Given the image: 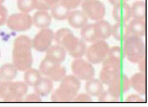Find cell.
I'll return each mask as SVG.
<instances>
[{
    "mask_svg": "<svg viewBox=\"0 0 148 107\" xmlns=\"http://www.w3.org/2000/svg\"><path fill=\"white\" fill-rule=\"evenodd\" d=\"M32 48V40L27 36L21 35L15 40L12 50V64L17 70L25 71L31 68L33 63Z\"/></svg>",
    "mask_w": 148,
    "mask_h": 107,
    "instance_id": "cell-1",
    "label": "cell"
},
{
    "mask_svg": "<svg viewBox=\"0 0 148 107\" xmlns=\"http://www.w3.org/2000/svg\"><path fill=\"white\" fill-rule=\"evenodd\" d=\"M54 40L56 44L62 46L74 59L81 58L86 54L87 48L84 41L75 36L70 30L67 28L59 29L55 33Z\"/></svg>",
    "mask_w": 148,
    "mask_h": 107,
    "instance_id": "cell-2",
    "label": "cell"
},
{
    "mask_svg": "<svg viewBox=\"0 0 148 107\" xmlns=\"http://www.w3.org/2000/svg\"><path fill=\"white\" fill-rule=\"evenodd\" d=\"M81 87V81L75 75L65 76L58 88L53 92L51 100L53 102L73 101Z\"/></svg>",
    "mask_w": 148,
    "mask_h": 107,
    "instance_id": "cell-3",
    "label": "cell"
},
{
    "mask_svg": "<svg viewBox=\"0 0 148 107\" xmlns=\"http://www.w3.org/2000/svg\"><path fill=\"white\" fill-rule=\"evenodd\" d=\"M28 91L25 82L3 81L0 84V98L6 102H19L23 99Z\"/></svg>",
    "mask_w": 148,
    "mask_h": 107,
    "instance_id": "cell-4",
    "label": "cell"
},
{
    "mask_svg": "<svg viewBox=\"0 0 148 107\" xmlns=\"http://www.w3.org/2000/svg\"><path fill=\"white\" fill-rule=\"evenodd\" d=\"M124 41L125 55L130 62L137 63L145 57V46L141 38L130 35Z\"/></svg>",
    "mask_w": 148,
    "mask_h": 107,
    "instance_id": "cell-5",
    "label": "cell"
},
{
    "mask_svg": "<svg viewBox=\"0 0 148 107\" xmlns=\"http://www.w3.org/2000/svg\"><path fill=\"white\" fill-rule=\"evenodd\" d=\"M39 71L53 81H61L66 76V70L60 63H55L45 57L39 66Z\"/></svg>",
    "mask_w": 148,
    "mask_h": 107,
    "instance_id": "cell-6",
    "label": "cell"
},
{
    "mask_svg": "<svg viewBox=\"0 0 148 107\" xmlns=\"http://www.w3.org/2000/svg\"><path fill=\"white\" fill-rule=\"evenodd\" d=\"M121 61L119 60L108 57L103 61L102 68L100 73V80L101 82L108 85L114 78L120 73Z\"/></svg>",
    "mask_w": 148,
    "mask_h": 107,
    "instance_id": "cell-7",
    "label": "cell"
},
{
    "mask_svg": "<svg viewBox=\"0 0 148 107\" xmlns=\"http://www.w3.org/2000/svg\"><path fill=\"white\" fill-rule=\"evenodd\" d=\"M109 46L103 40H98L92 42L88 49L86 55L88 61L92 64H98L102 62L107 57Z\"/></svg>",
    "mask_w": 148,
    "mask_h": 107,
    "instance_id": "cell-8",
    "label": "cell"
},
{
    "mask_svg": "<svg viewBox=\"0 0 148 107\" xmlns=\"http://www.w3.org/2000/svg\"><path fill=\"white\" fill-rule=\"evenodd\" d=\"M6 25L11 30L21 32L28 30L33 24L32 17L28 13L21 12L11 14L6 20Z\"/></svg>",
    "mask_w": 148,
    "mask_h": 107,
    "instance_id": "cell-9",
    "label": "cell"
},
{
    "mask_svg": "<svg viewBox=\"0 0 148 107\" xmlns=\"http://www.w3.org/2000/svg\"><path fill=\"white\" fill-rule=\"evenodd\" d=\"M82 11L90 20L99 21L106 15V7L99 0H83Z\"/></svg>",
    "mask_w": 148,
    "mask_h": 107,
    "instance_id": "cell-10",
    "label": "cell"
},
{
    "mask_svg": "<svg viewBox=\"0 0 148 107\" xmlns=\"http://www.w3.org/2000/svg\"><path fill=\"white\" fill-rule=\"evenodd\" d=\"M73 73L80 80L88 81L92 78L95 75V70L92 63L81 58L75 59L71 64Z\"/></svg>",
    "mask_w": 148,
    "mask_h": 107,
    "instance_id": "cell-11",
    "label": "cell"
},
{
    "mask_svg": "<svg viewBox=\"0 0 148 107\" xmlns=\"http://www.w3.org/2000/svg\"><path fill=\"white\" fill-rule=\"evenodd\" d=\"M55 33L49 28L41 29L32 40V47L38 52H45L51 46Z\"/></svg>",
    "mask_w": 148,
    "mask_h": 107,
    "instance_id": "cell-12",
    "label": "cell"
},
{
    "mask_svg": "<svg viewBox=\"0 0 148 107\" xmlns=\"http://www.w3.org/2000/svg\"><path fill=\"white\" fill-rule=\"evenodd\" d=\"M108 85V91L118 98H120L123 93L127 92L131 87L130 81L128 76L121 73L114 78Z\"/></svg>",
    "mask_w": 148,
    "mask_h": 107,
    "instance_id": "cell-13",
    "label": "cell"
},
{
    "mask_svg": "<svg viewBox=\"0 0 148 107\" xmlns=\"http://www.w3.org/2000/svg\"><path fill=\"white\" fill-rule=\"evenodd\" d=\"M112 16L116 22L126 23L132 17L130 6L125 1L114 6L112 11Z\"/></svg>",
    "mask_w": 148,
    "mask_h": 107,
    "instance_id": "cell-14",
    "label": "cell"
},
{
    "mask_svg": "<svg viewBox=\"0 0 148 107\" xmlns=\"http://www.w3.org/2000/svg\"><path fill=\"white\" fill-rule=\"evenodd\" d=\"M88 18L82 11L75 10L69 12L67 17L68 22L74 28H83L88 24Z\"/></svg>",
    "mask_w": 148,
    "mask_h": 107,
    "instance_id": "cell-15",
    "label": "cell"
},
{
    "mask_svg": "<svg viewBox=\"0 0 148 107\" xmlns=\"http://www.w3.org/2000/svg\"><path fill=\"white\" fill-rule=\"evenodd\" d=\"M46 58L57 63H62L66 59V50L60 45L50 46L46 50Z\"/></svg>",
    "mask_w": 148,
    "mask_h": 107,
    "instance_id": "cell-16",
    "label": "cell"
},
{
    "mask_svg": "<svg viewBox=\"0 0 148 107\" xmlns=\"http://www.w3.org/2000/svg\"><path fill=\"white\" fill-rule=\"evenodd\" d=\"M52 17L47 11L38 10L35 12L32 17L33 24L36 27L43 29L50 26Z\"/></svg>",
    "mask_w": 148,
    "mask_h": 107,
    "instance_id": "cell-17",
    "label": "cell"
},
{
    "mask_svg": "<svg viewBox=\"0 0 148 107\" xmlns=\"http://www.w3.org/2000/svg\"><path fill=\"white\" fill-rule=\"evenodd\" d=\"M130 81L131 87L140 95H145L146 93V79L145 74L137 73L132 76Z\"/></svg>",
    "mask_w": 148,
    "mask_h": 107,
    "instance_id": "cell-18",
    "label": "cell"
},
{
    "mask_svg": "<svg viewBox=\"0 0 148 107\" xmlns=\"http://www.w3.org/2000/svg\"><path fill=\"white\" fill-rule=\"evenodd\" d=\"M112 35L117 41H125L130 35L128 25L126 23L116 22L112 27Z\"/></svg>",
    "mask_w": 148,
    "mask_h": 107,
    "instance_id": "cell-19",
    "label": "cell"
},
{
    "mask_svg": "<svg viewBox=\"0 0 148 107\" xmlns=\"http://www.w3.org/2000/svg\"><path fill=\"white\" fill-rule=\"evenodd\" d=\"M34 87L35 92L38 94L41 97H45L50 94L53 90V81L47 77L46 78L42 77L40 80Z\"/></svg>",
    "mask_w": 148,
    "mask_h": 107,
    "instance_id": "cell-20",
    "label": "cell"
},
{
    "mask_svg": "<svg viewBox=\"0 0 148 107\" xmlns=\"http://www.w3.org/2000/svg\"><path fill=\"white\" fill-rule=\"evenodd\" d=\"M99 40H105L112 35L111 24L105 20H100L95 24Z\"/></svg>",
    "mask_w": 148,
    "mask_h": 107,
    "instance_id": "cell-21",
    "label": "cell"
},
{
    "mask_svg": "<svg viewBox=\"0 0 148 107\" xmlns=\"http://www.w3.org/2000/svg\"><path fill=\"white\" fill-rule=\"evenodd\" d=\"M103 84L100 79L92 78L87 81L86 91L90 96L98 97L103 91Z\"/></svg>",
    "mask_w": 148,
    "mask_h": 107,
    "instance_id": "cell-22",
    "label": "cell"
},
{
    "mask_svg": "<svg viewBox=\"0 0 148 107\" xmlns=\"http://www.w3.org/2000/svg\"><path fill=\"white\" fill-rule=\"evenodd\" d=\"M81 29V36L84 41L93 42L99 40L95 24H87Z\"/></svg>",
    "mask_w": 148,
    "mask_h": 107,
    "instance_id": "cell-23",
    "label": "cell"
},
{
    "mask_svg": "<svg viewBox=\"0 0 148 107\" xmlns=\"http://www.w3.org/2000/svg\"><path fill=\"white\" fill-rule=\"evenodd\" d=\"M130 34L141 38L145 35L146 23L145 20L133 19L128 25Z\"/></svg>",
    "mask_w": 148,
    "mask_h": 107,
    "instance_id": "cell-24",
    "label": "cell"
},
{
    "mask_svg": "<svg viewBox=\"0 0 148 107\" xmlns=\"http://www.w3.org/2000/svg\"><path fill=\"white\" fill-rule=\"evenodd\" d=\"M132 17L133 19L145 20L146 18V3L143 1H136L130 7Z\"/></svg>",
    "mask_w": 148,
    "mask_h": 107,
    "instance_id": "cell-25",
    "label": "cell"
},
{
    "mask_svg": "<svg viewBox=\"0 0 148 107\" xmlns=\"http://www.w3.org/2000/svg\"><path fill=\"white\" fill-rule=\"evenodd\" d=\"M70 12V9L59 2L51 7V15L56 20H63L67 19Z\"/></svg>",
    "mask_w": 148,
    "mask_h": 107,
    "instance_id": "cell-26",
    "label": "cell"
},
{
    "mask_svg": "<svg viewBox=\"0 0 148 107\" xmlns=\"http://www.w3.org/2000/svg\"><path fill=\"white\" fill-rule=\"evenodd\" d=\"M17 71L13 64H4L0 68V76L3 81H12L16 77Z\"/></svg>",
    "mask_w": 148,
    "mask_h": 107,
    "instance_id": "cell-27",
    "label": "cell"
},
{
    "mask_svg": "<svg viewBox=\"0 0 148 107\" xmlns=\"http://www.w3.org/2000/svg\"><path fill=\"white\" fill-rule=\"evenodd\" d=\"M41 78L42 74L40 71L32 68L26 70L24 75V82L32 87H34Z\"/></svg>",
    "mask_w": 148,
    "mask_h": 107,
    "instance_id": "cell-28",
    "label": "cell"
},
{
    "mask_svg": "<svg viewBox=\"0 0 148 107\" xmlns=\"http://www.w3.org/2000/svg\"><path fill=\"white\" fill-rule=\"evenodd\" d=\"M17 5L21 12L29 13L37 9V0H17Z\"/></svg>",
    "mask_w": 148,
    "mask_h": 107,
    "instance_id": "cell-29",
    "label": "cell"
},
{
    "mask_svg": "<svg viewBox=\"0 0 148 107\" xmlns=\"http://www.w3.org/2000/svg\"><path fill=\"white\" fill-rule=\"evenodd\" d=\"M107 56L115 58L119 60L120 61H122L125 55L123 49L119 46H114L111 48H109Z\"/></svg>",
    "mask_w": 148,
    "mask_h": 107,
    "instance_id": "cell-30",
    "label": "cell"
},
{
    "mask_svg": "<svg viewBox=\"0 0 148 107\" xmlns=\"http://www.w3.org/2000/svg\"><path fill=\"white\" fill-rule=\"evenodd\" d=\"M98 101L100 102H119V98H116L114 96L108 92L103 91L100 95L98 96Z\"/></svg>",
    "mask_w": 148,
    "mask_h": 107,
    "instance_id": "cell-31",
    "label": "cell"
},
{
    "mask_svg": "<svg viewBox=\"0 0 148 107\" xmlns=\"http://www.w3.org/2000/svg\"><path fill=\"white\" fill-rule=\"evenodd\" d=\"M83 0H60V3L69 9H75L82 3Z\"/></svg>",
    "mask_w": 148,
    "mask_h": 107,
    "instance_id": "cell-32",
    "label": "cell"
},
{
    "mask_svg": "<svg viewBox=\"0 0 148 107\" xmlns=\"http://www.w3.org/2000/svg\"><path fill=\"white\" fill-rule=\"evenodd\" d=\"M73 101L75 102H82V103H87V102H92V98L91 97V96L87 94H84L82 93L81 94H79L75 97L74 98Z\"/></svg>",
    "mask_w": 148,
    "mask_h": 107,
    "instance_id": "cell-33",
    "label": "cell"
},
{
    "mask_svg": "<svg viewBox=\"0 0 148 107\" xmlns=\"http://www.w3.org/2000/svg\"><path fill=\"white\" fill-rule=\"evenodd\" d=\"M8 9L3 5H0V27L6 22L8 19Z\"/></svg>",
    "mask_w": 148,
    "mask_h": 107,
    "instance_id": "cell-34",
    "label": "cell"
},
{
    "mask_svg": "<svg viewBox=\"0 0 148 107\" xmlns=\"http://www.w3.org/2000/svg\"><path fill=\"white\" fill-rule=\"evenodd\" d=\"M42 100L41 96L36 92L29 94L24 100L25 102H41Z\"/></svg>",
    "mask_w": 148,
    "mask_h": 107,
    "instance_id": "cell-35",
    "label": "cell"
},
{
    "mask_svg": "<svg viewBox=\"0 0 148 107\" xmlns=\"http://www.w3.org/2000/svg\"><path fill=\"white\" fill-rule=\"evenodd\" d=\"M125 102L128 103H143L145 100L140 96L136 94H131L127 97Z\"/></svg>",
    "mask_w": 148,
    "mask_h": 107,
    "instance_id": "cell-36",
    "label": "cell"
},
{
    "mask_svg": "<svg viewBox=\"0 0 148 107\" xmlns=\"http://www.w3.org/2000/svg\"><path fill=\"white\" fill-rule=\"evenodd\" d=\"M137 63H138V68L142 73L145 74L146 73V58L145 57L141 59Z\"/></svg>",
    "mask_w": 148,
    "mask_h": 107,
    "instance_id": "cell-37",
    "label": "cell"
},
{
    "mask_svg": "<svg viewBox=\"0 0 148 107\" xmlns=\"http://www.w3.org/2000/svg\"><path fill=\"white\" fill-rule=\"evenodd\" d=\"M43 1H44L49 6L52 7L55 5H56V4L58 3L60 1V0H43Z\"/></svg>",
    "mask_w": 148,
    "mask_h": 107,
    "instance_id": "cell-38",
    "label": "cell"
},
{
    "mask_svg": "<svg viewBox=\"0 0 148 107\" xmlns=\"http://www.w3.org/2000/svg\"><path fill=\"white\" fill-rule=\"evenodd\" d=\"M108 1H109V3L111 4L112 5L114 6L124 1L123 0H108Z\"/></svg>",
    "mask_w": 148,
    "mask_h": 107,
    "instance_id": "cell-39",
    "label": "cell"
},
{
    "mask_svg": "<svg viewBox=\"0 0 148 107\" xmlns=\"http://www.w3.org/2000/svg\"><path fill=\"white\" fill-rule=\"evenodd\" d=\"M4 1V0H0V5H2Z\"/></svg>",
    "mask_w": 148,
    "mask_h": 107,
    "instance_id": "cell-40",
    "label": "cell"
},
{
    "mask_svg": "<svg viewBox=\"0 0 148 107\" xmlns=\"http://www.w3.org/2000/svg\"><path fill=\"white\" fill-rule=\"evenodd\" d=\"M2 79H1V76H0V84L1 83V82H2Z\"/></svg>",
    "mask_w": 148,
    "mask_h": 107,
    "instance_id": "cell-41",
    "label": "cell"
},
{
    "mask_svg": "<svg viewBox=\"0 0 148 107\" xmlns=\"http://www.w3.org/2000/svg\"><path fill=\"white\" fill-rule=\"evenodd\" d=\"M123 1H128V0H123Z\"/></svg>",
    "mask_w": 148,
    "mask_h": 107,
    "instance_id": "cell-42",
    "label": "cell"
}]
</instances>
